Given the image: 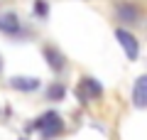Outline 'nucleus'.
Segmentation results:
<instances>
[{"label":"nucleus","instance_id":"obj_1","mask_svg":"<svg viewBox=\"0 0 147 140\" xmlns=\"http://www.w3.org/2000/svg\"><path fill=\"white\" fill-rule=\"evenodd\" d=\"M34 128L42 130L44 138H54V135H59L64 130V123H61V118H59L57 111H49V113H44L42 118L34 123Z\"/></svg>","mask_w":147,"mask_h":140},{"label":"nucleus","instance_id":"obj_2","mask_svg":"<svg viewBox=\"0 0 147 140\" xmlns=\"http://www.w3.org/2000/svg\"><path fill=\"white\" fill-rule=\"evenodd\" d=\"M115 37H118V42H120V47L125 49L127 59H137V54H140V44H137L135 37H132L127 30H118Z\"/></svg>","mask_w":147,"mask_h":140},{"label":"nucleus","instance_id":"obj_3","mask_svg":"<svg viewBox=\"0 0 147 140\" xmlns=\"http://www.w3.org/2000/svg\"><path fill=\"white\" fill-rule=\"evenodd\" d=\"M132 103H135V108L147 106V76H137L135 88H132Z\"/></svg>","mask_w":147,"mask_h":140},{"label":"nucleus","instance_id":"obj_4","mask_svg":"<svg viewBox=\"0 0 147 140\" xmlns=\"http://www.w3.org/2000/svg\"><path fill=\"white\" fill-rule=\"evenodd\" d=\"M0 32H5V35H17L20 32V20H17L15 12L0 15Z\"/></svg>","mask_w":147,"mask_h":140},{"label":"nucleus","instance_id":"obj_5","mask_svg":"<svg viewBox=\"0 0 147 140\" xmlns=\"http://www.w3.org/2000/svg\"><path fill=\"white\" fill-rule=\"evenodd\" d=\"M118 17H120L123 22H127V25H132V22L140 20V10H137L132 3H120V5H118Z\"/></svg>","mask_w":147,"mask_h":140},{"label":"nucleus","instance_id":"obj_6","mask_svg":"<svg viewBox=\"0 0 147 140\" xmlns=\"http://www.w3.org/2000/svg\"><path fill=\"white\" fill-rule=\"evenodd\" d=\"M44 59H47V64L54 69V71H61V69L66 67L64 54L59 52V49H52V47H47V49H44Z\"/></svg>","mask_w":147,"mask_h":140},{"label":"nucleus","instance_id":"obj_7","mask_svg":"<svg viewBox=\"0 0 147 140\" xmlns=\"http://www.w3.org/2000/svg\"><path fill=\"white\" fill-rule=\"evenodd\" d=\"M10 86L12 88H17V91H37L39 88V81L37 79H27V76H12L10 79Z\"/></svg>","mask_w":147,"mask_h":140},{"label":"nucleus","instance_id":"obj_8","mask_svg":"<svg viewBox=\"0 0 147 140\" xmlns=\"http://www.w3.org/2000/svg\"><path fill=\"white\" fill-rule=\"evenodd\" d=\"M64 93H66V86H64V84H54V86H49V99L52 101H61L64 99Z\"/></svg>","mask_w":147,"mask_h":140},{"label":"nucleus","instance_id":"obj_9","mask_svg":"<svg viewBox=\"0 0 147 140\" xmlns=\"http://www.w3.org/2000/svg\"><path fill=\"white\" fill-rule=\"evenodd\" d=\"M34 10H37V15H39V17H47V15H49L47 5H44L42 0H37V3H34Z\"/></svg>","mask_w":147,"mask_h":140},{"label":"nucleus","instance_id":"obj_10","mask_svg":"<svg viewBox=\"0 0 147 140\" xmlns=\"http://www.w3.org/2000/svg\"><path fill=\"white\" fill-rule=\"evenodd\" d=\"M0 69H3V59H0Z\"/></svg>","mask_w":147,"mask_h":140},{"label":"nucleus","instance_id":"obj_11","mask_svg":"<svg viewBox=\"0 0 147 140\" xmlns=\"http://www.w3.org/2000/svg\"><path fill=\"white\" fill-rule=\"evenodd\" d=\"M22 140H25V138H22Z\"/></svg>","mask_w":147,"mask_h":140}]
</instances>
